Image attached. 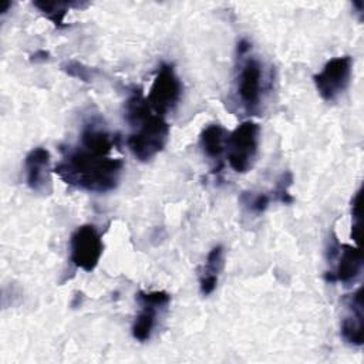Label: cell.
Segmentation results:
<instances>
[{
	"instance_id": "cell-1",
	"label": "cell",
	"mask_w": 364,
	"mask_h": 364,
	"mask_svg": "<svg viewBox=\"0 0 364 364\" xmlns=\"http://www.w3.org/2000/svg\"><path fill=\"white\" fill-rule=\"evenodd\" d=\"M122 166V159L111 156V152L91 149L80 144L64 154L54 172L68 185L102 193L118 185Z\"/></svg>"
},
{
	"instance_id": "cell-2",
	"label": "cell",
	"mask_w": 364,
	"mask_h": 364,
	"mask_svg": "<svg viewBox=\"0 0 364 364\" xmlns=\"http://www.w3.org/2000/svg\"><path fill=\"white\" fill-rule=\"evenodd\" d=\"M132 128L135 131L128 136L127 145L132 155L142 162L152 159L168 142L169 125L162 115L151 112Z\"/></svg>"
},
{
	"instance_id": "cell-3",
	"label": "cell",
	"mask_w": 364,
	"mask_h": 364,
	"mask_svg": "<svg viewBox=\"0 0 364 364\" xmlns=\"http://www.w3.org/2000/svg\"><path fill=\"white\" fill-rule=\"evenodd\" d=\"M259 125L253 121H245L237 125L228 136L225 144L229 166L237 172H247L257 155Z\"/></svg>"
},
{
	"instance_id": "cell-4",
	"label": "cell",
	"mask_w": 364,
	"mask_h": 364,
	"mask_svg": "<svg viewBox=\"0 0 364 364\" xmlns=\"http://www.w3.org/2000/svg\"><path fill=\"white\" fill-rule=\"evenodd\" d=\"M182 95V84L175 74L173 65L161 64L155 73L152 85L149 88L146 102L158 115H165L172 111Z\"/></svg>"
},
{
	"instance_id": "cell-5",
	"label": "cell",
	"mask_w": 364,
	"mask_h": 364,
	"mask_svg": "<svg viewBox=\"0 0 364 364\" xmlns=\"http://www.w3.org/2000/svg\"><path fill=\"white\" fill-rule=\"evenodd\" d=\"M104 243L94 225L78 226L70 239V259L84 272H92L102 255Z\"/></svg>"
},
{
	"instance_id": "cell-6",
	"label": "cell",
	"mask_w": 364,
	"mask_h": 364,
	"mask_svg": "<svg viewBox=\"0 0 364 364\" xmlns=\"http://www.w3.org/2000/svg\"><path fill=\"white\" fill-rule=\"evenodd\" d=\"M353 60L350 55L334 57L328 60L320 73L313 75L316 90L326 101H334L346 91L351 77Z\"/></svg>"
},
{
	"instance_id": "cell-7",
	"label": "cell",
	"mask_w": 364,
	"mask_h": 364,
	"mask_svg": "<svg viewBox=\"0 0 364 364\" xmlns=\"http://www.w3.org/2000/svg\"><path fill=\"white\" fill-rule=\"evenodd\" d=\"M262 65L255 57L246 58L237 74V95L247 112H255L262 97Z\"/></svg>"
},
{
	"instance_id": "cell-8",
	"label": "cell",
	"mask_w": 364,
	"mask_h": 364,
	"mask_svg": "<svg viewBox=\"0 0 364 364\" xmlns=\"http://www.w3.org/2000/svg\"><path fill=\"white\" fill-rule=\"evenodd\" d=\"M337 264L336 269L326 273L327 282H340L348 284L354 282L363 269V255L357 246L351 245H338V250L336 253ZM334 256V257H336Z\"/></svg>"
},
{
	"instance_id": "cell-9",
	"label": "cell",
	"mask_w": 364,
	"mask_h": 364,
	"mask_svg": "<svg viewBox=\"0 0 364 364\" xmlns=\"http://www.w3.org/2000/svg\"><path fill=\"white\" fill-rule=\"evenodd\" d=\"M346 303L351 314L341 321V337L347 344L360 347L363 344V287H358L353 294H348Z\"/></svg>"
},
{
	"instance_id": "cell-10",
	"label": "cell",
	"mask_w": 364,
	"mask_h": 364,
	"mask_svg": "<svg viewBox=\"0 0 364 364\" xmlns=\"http://www.w3.org/2000/svg\"><path fill=\"white\" fill-rule=\"evenodd\" d=\"M26 182L33 191H43L50 182V152L37 146L31 149L24 159Z\"/></svg>"
},
{
	"instance_id": "cell-11",
	"label": "cell",
	"mask_w": 364,
	"mask_h": 364,
	"mask_svg": "<svg viewBox=\"0 0 364 364\" xmlns=\"http://www.w3.org/2000/svg\"><path fill=\"white\" fill-rule=\"evenodd\" d=\"M222 260H223V247L218 245L208 253L203 269L200 272L199 289L203 296L210 294L216 289L218 280H219V272L222 270V266H223Z\"/></svg>"
},
{
	"instance_id": "cell-12",
	"label": "cell",
	"mask_w": 364,
	"mask_h": 364,
	"mask_svg": "<svg viewBox=\"0 0 364 364\" xmlns=\"http://www.w3.org/2000/svg\"><path fill=\"white\" fill-rule=\"evenodd\" d=\"M141 311L135 317L132 323V337L138 341H146L151 338L155 323H156V314L161 309L156 304L148 303V301H139Z\"/></svg>"
},
{
	"instance_id": "cell-13",
	"label": "cell",
	"mask_w": 364,
	"mask_h": 364,
	"mask_svg": "<svg viewBox=\"0 0 364 364\" xmlns=\"http://www.w3.org/2000/svg\"><path fill=\"white\" fill-rule=\"evenodd\" d=\"M226 131L219 124L208 125L199 136V145L203 154L212 159H219L225 151Z\"/></svg>"
},
{
	"instance_id": "cell-14",
	"label": "cell",
	"mask_w": 364,
	"mask_h": 364,
	"mask_svg": "<svg viewBox=\"0 0 364 364\" xmlns=\"http://www.w3.org/2000/svg\"><path fill=\"white\" fill-rule=\"evenodd\" d=\"M55 27H64V17L70 7L80 6V3L74 1H47V0H36L33 3Z\"/></svg>"
},
{
	"instance_id": "cell-15",
	"label": "cell",
	"mask_w": 364,
	"mask_h": 364,
	"mask_svg": "<svg viewBox=\"0 0 364 364\" xmlns=\"http://www.w3.org/2000/svg\"><path fill=\"white\" fill-rule=\"evenodd\" d=\"M291 183H293V176H291V173H290V172L282 173V176L279 178V181H277V183H276V188H274V191H273L274 199L279 200V202H282V203H284V205L291 203V202L294 200L293 196H291L290 192H289V188L291 186Z\"/></svg>"
},
{
	"instance_id": "cell-16",
	"label": "cell",
	"mask_w": 364,
	"mask_h": 364,
	"mask_svg": "<svg viewBox=\"0 0 364 364\" xmlns=\"http://www.w3.org/2000/svg\"><path fill=\"white\" fill-rule=\"evenodd\" d=\"M61 68L71 77L82 80V81H91L92 78V71L90 67L78 63V61H67L61 65Z\"/></svg>"
},
{
	"instance_id": "cell-17",
	"label": "cell",
	"mask_w": 364,
	"mask_h": 364,
	"mask_svg": "<svg viewBox=\"0 0 364 364\" xmlns=\"http://www.w3.org/2000/svg\"><path fill=\"white\" fill-rule=\"evenodd\" d=\"M243 196L247 198L246 205H249V209L253 210V212H256V213L263 212V210L269 206V203H270V200H272V198H270L267 193H257V195L243 193Z\"/></svg>"
},
{
	"instance_id": "cell-18",
	"label": "cell",
	"mask_w": 364,
	"mask_h": 364,
	"mask_svg": "<svg viewBox=\"0 0 364 364\" xmlns=\"http://www.w3.org/2000/svg\"><path fill=\"white\" fill-rule=\"evenodd\" d=\"M47 58H48V53L44 51V50H40V51H37V53H34V54L31 55V61H34V63H37V61H46Z\"/></svg>"
},
{
	"instance_id": "cell-19",
	"label": "cell",
	"mask_w": 364,
	"mask_h": 364,
	"mask_svg": "<svg viewBox=\"0 0 364 364\" xmlns=\"http://www.w3.org/2000/svg\"><path fill=\"white\" fill-rule=\"evenodd\" d=\"M10 7H11V3H10V1H7V0H6V1H3V7L0 9V13H1V14H4Z\"/></svg>"
}]
</instances>
